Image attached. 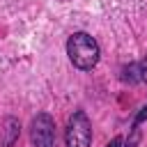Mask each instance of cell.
I'll return each mask as SVG.
<instances>
[{"label": "cell", "instance_id": "obj_2", "mask_svg": "<svg viewBox=\"0 0 147 147\" xmlns=\"http://www.w3.org/2000/svg\"><path fill=\"white\" fill-rule=\"evenodd\" d=\"M67 147H90L92 145V122L83 110H76L64 129Z\"/></svg>", "mask_w": 147, "mask_h": 147}, {"label": "cell", "instance_id": "obj_8", "mask_svg": "<svg viewBox=\"0 0 147 147\" xmlns=\"http://www.w3.org/2000/svg\"><path fill=\"white\" fill-rule=\"evenodd\" d=\"M140 80L147 83V55H145V60L140 62Z\"/></svg>", "mask_w": 147, "mask_h": 147}, {"label": "cell", "instance_id": "obj_7", "mask_svg": "<svg viewBox=\"0 0 147 147\" xmlns=\"http://www.w3.org/2000/svg\"><path fill=\"white\" fill-rule=\"evenodd\" d=\"M145 119H147V103L138 110V115L133 117V124H140V122H145Z\"/></svg>", "mask_w": 147, "mask_h": 147}, {"label": "cell", "instance_id": "obj_9", "mask_svg": "<svg viewBox=\"0 0 147 147\" xmlns=\"http://www.w3.org/2000/svg\"><path fill=\"white\" fill-rule=\"evenodd\" d=\"M106 147H122V138H119V136H115V138H113Z\"/></svg>", "mask_w": 147, "mask_h": 147}, {"label": "cell", "instance_id": "obj_1", "mask_svg": "<svg viewBox=\"0 0 147 147\" xmlns=\"http://www.w3.org/2000/svg\"><path fill=\"white\" fill-rule=\"evenodd\" d=\"M67 55L71 60V64L80 71H90L96 67L99 57H101V48L96 44V39L87 32H74L67 41Z\"/></svg>", "mask_w": 147, "mask_h": 147}, {"label": "cell", "instance_id": "obj_6", "mask_svg": "<svg viewBox=\"0 0 147 147\" xmlns=\"http://www.w3.org/2000/svg\"><path fill=\"white\" fill-rule=\"evenodd\" d=\"M138 142H140V126L138 124H131L129 138H126V147H138Z\"/></svg>", "mask_w": 147, "mask_h": 147}, {"label": "cell", "instance_id": "obj_3", "mask_svg": "<svg viewBox=\"0 0 147 147\" xmlns=\"http://www.w3.org/2000/svg\"><path fill=\"white\" fill-rule=\"evenodd\" d=\"M30 140L34 147H55V122L48 113H39L32 119Z\"/></svg>", "mask_w": 147, "mask_h": 147}, {"label": "cell", "instance_id": "obj_4", "mask_svg": "<svg viewBox=\"0 0 147 147\" xmlns=\"http://www.w3.org/2000/svg\"><path fill=\"white\" fill-rule=\"evenodd\" d=\"M18 133H21V124L14 117H7L0 124V147H11L18 138Z\"/></svg>", "mask_w": 147, "mask_h": 147}, {"label": "cell", "instance_id": "obj_5", "mask_svg": "<svg viewBox=\"0 0 147 147\" xmlns=\"http://www.w3.org/2000/svg\"><path fill=\"white\" fill-rule=\"evenodd\" d=\"M122 80L124 83H138L140 80V64H136V62H131V64H126L124 69H122Z\"/></svg>", "mask_w": 147, "mask_h": 147}]
</instances>
